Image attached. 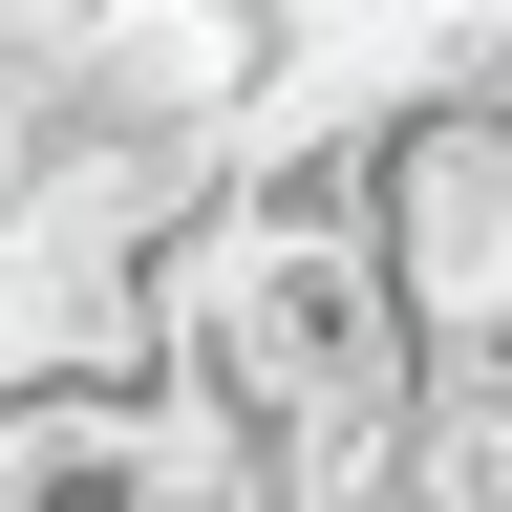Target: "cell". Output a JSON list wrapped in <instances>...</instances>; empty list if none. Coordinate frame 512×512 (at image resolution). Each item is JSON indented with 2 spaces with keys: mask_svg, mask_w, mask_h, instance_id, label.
Wrapping results in <instances>:
<instances>
[{
  "mask_svg": "<svg viewBox=\"0 0 512 512\" xmlns=\"http://www.w3.org/2000/svg\"><path fill=\"white\" fill-rule=\"evenodd\" d=\"M363 235H384V299H406L427 363H512V150H491L448 86L384 107V150H363Z\"/></svg>",
  "mask_w": 512,
  "mask_h": 512,
  "instance_id": "1",
  "label": "cell"
},
{
  "mask_svg": "<svg viewBox=\"0 0 512 512\" xmlns=\"http://www.w3.org/2000/svg\"><path fill=\"white\" fill-rule=\"evenodd\" d=\"M427 86H448V107H470V128H491V150H512V22H491V43H448V64H427Z\"/></svg>",
  "mask_w": 512,
  "mask_h": 512,
  "instance_id": "2",
  "label": "cell"
}]
</instances>
